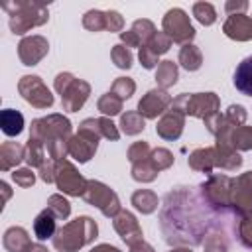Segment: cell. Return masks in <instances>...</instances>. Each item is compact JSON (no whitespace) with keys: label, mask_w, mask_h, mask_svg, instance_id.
<instances>
[{"label":"cell","mask_w":252,"mask_h":252,"mask_svg":"<svg viewBox=\"0 0 252 252\" xmlns=\"http://www.w3.org/2000/svg\"><path fill=\"white\" fill-rule=\"evenodd\" d=\"M232 83H234L236 91H240L246 96H252V55L246 57V59H242L236 65Z\"/></svg>","instance_id":"obj_1"}]
</instances>
